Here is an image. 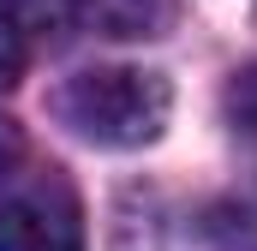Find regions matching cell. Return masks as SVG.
I'll use <instances>...</instances> for the list:
<instances>
[{
  "label": "cell",
  "mask_w": 257,
  "mask_h": 251,
  "mask_svg": "<svg viewBox=\"0 0 257 251\" xmlns=\"http://www.w3.org/2000/svg\"><path fill=\"white\" fill-rule=\"evenodd\" d=\"M168 108H174L168 78L138 72V66H96V72H78L60 96H54V114H60L78 138L102 144V150H138V144L162 138Z\"/></svg>",
  "instance_id": "obj_1"
},
{
  "label": "cell",
  "mask_w": 257,
  "mask_h": 251,
  "mask_svg": "<svg viewBox=\"0 0 257 251\" xmlns=\"http://www.w3.org/2000/svg\"><path fill=\"white\" fill-rule=\"evenodd\" d=\"M0 251H84V215L66 180H36L0 203Z\"/></svg>",
  "instance_id": "obj_2"
},
{
  "label": "cell",
  "mask_w": 257,
  "mask_h": 251,
  "mask_svg": "<svg viewBox=\"0 0 257 251\" xmlns=\"http://www.w3.org/2000/svg\"><path fill=\"white\" fill-rule=\"evenodd\" d=\"M18 162H24V138H18L12 120H0V191L18 180Z\"/></svg>",
  "instance_id": "obj_4"
},
{
  "label": "cell",
  "mask_w": 257,
  "mask_h": 251,
  "mask_svg": "<svg viewBox=\"0 0 257 251\" xmlns=\"http://www.w3.org/2000/svg\"><path fill=\"white\" fill-rule=\"evenodd\" d=\"M84 18V0H0V24L24 42V48H54L72 36V24Z\"/></svg>",
  "instance_id": "obj_3"
},
{
  "label": "cell",
  "mask_w": 257,
  "mask_h": 251,
  "mask_svg": "<svg viewBox=\"0 0 257 251\" xmlns=\"http://www.w3.org/2000/svg\"><path fill=\"white\" fill-rule=\"evenodd\" d=\"M227 102H233V114H239L245 126H257V72H245V78L233 84V96H227Z\"/></svg>",
  "instance_id": "obj_5"
}]
</instances>
